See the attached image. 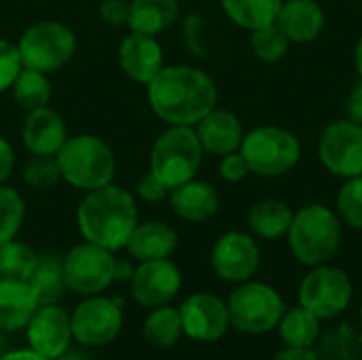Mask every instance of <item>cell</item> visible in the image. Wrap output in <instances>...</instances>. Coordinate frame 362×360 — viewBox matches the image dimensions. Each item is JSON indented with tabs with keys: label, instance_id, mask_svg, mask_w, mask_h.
Here are the masks:
<instances>
[{
	"label": "cell",
	"instance_id": "obj_3",
	"mask_svg": "<svg viewBox=\"0 0 362 360\" xmlns=\"http://www.w3.org/2000/svg\"><path fill=\"white\" fill-rule=\"evenodd\" d=\"M286 236L291 252L299 263L308 267L325 265L339 252L341 219L322 204H310L295 212Z\"/></svg>",
	"mask_w": 362,
	"mask_h": 360
},
{
	"label": "cell",
	"instance_id": "obj_49",
	"mask_svg": "<svg viewBox=\"0 0 362 360\" xmlns=\"http://www.w3.org/2000/svg\"><path fill=\"white\" fill-rule=\"evenodd\" d=\"M320 360H329V359H320Z\"/></svg>",
	"mask_w": 362,
	"mask_h": 360
},
{
	"label": "cell",
	"instance_id": "obj_23",
	"mask_svg": "<svg viewBox=\"0 0 362 360\" xmlns=\"http://www.w3.org/2000/svg\"><path fill=\"white\" fill-rule=\"evenodd\" d=\"M178 246L176 231L163 223V221H148L142 225H136L132 231L125 250L136 261H157V259H170V255Z\"/></svg>",
	"mask_w": 362,
	"mask_h": 360
},
{
	"label": "cell",
	"instance_id": "obj_29",
	"mask_svg": "<svg viewBox=\"0 0 362 360\" xmlns=\"http://www.w3.org/2000/svg\"><path fill=\"white\" fill-rule=\"evenodd\" d=\"M318 356L329 360H362V329L341 323L322 333Z\"/></svg>",
	"mask_w": 362,
	"mask_h": 360
},
{
	"label": "cell",
	"instance_id": "obj_40",
	"mask_svg": "<svg viewBox=\"0 0 362 360\" xmlns=\"http://www.w3.org/2000/svg\"><path fill=\"white\" fill-rule=\"evenodd\" d=\"M100 17L108 25H127L129 19V2L127 0H102Z\"/></svg>",
	"mask_w": 362,
	"mask_h": 360
},
{
	"label": "cell",
	"instance_id": "obj_44",
	"mask_svg": "<svg viewBox=\"0 0 362 360\" xmlns=\"http://www.w3.org/2000/svg\"><path fill=\"white\" fill-rule=\"evenodd\" d=\"M134 265L125 259H115V282H129L134 276Z\"/></svg>",
	"mask_w": 362,
	"mask_h": 360
},
{
	"label": "cell",
	"instance_id": "obj_43",
	"mask_svg": "<svg viewBox=\"0 0 362 360\" xmlns=\"http://www.w3.org/2000/svg\"><path fill=\"white\" fill-rule=\"evenodd\" d=\"M274 360H320L318 352H314L312 348H297V346H286L284 350H280Z\"/></svg>",
	"mask_w": 362,
	"mask_h": 360
},
{
	"label": "cell",
	"instance_id": "obj_6",
	"mask_svg": "<svg viewBox=\"0 0 362 360\" xmlns=\"http://www.w3.org/2000/svg\"><path fill=\"white\" fill-rule=\"evenodd\" d=\"M240 153L246 159L250 174L276 178L291 172L299 163L301 142L293 132L284 127L261 125L244 134Z\"/></svg>",
	"mask_w": 362,
	"mask_h": 360
},
{
	"label": "cell",
	"instance_id": "obj_9",
	"mask_svg": "<svg viewBox=\"0 0 362 360\" xmlns=\"http://www.w3.org/2000/svg\"><path fill=\"white\" fill-rule=\"evenodd\" d=\"M354 289L350 276L331 265H316L301 280L299 301L320 320H331L348 310Z\"/></svg>",
	"mask_w": 362,
	"mask_h": 360
},
{
	"label": "cell",
	"instance_id": "obj_24",
	"mask_svg": "<svg viewBox=\"0 0 362 360\" xmlns=\"http://www.w3.org/2000/svg\"><path fill=\"white\" fill-rule=\"evenodd\" d=\"M178 0H132L127 25L132 32L155 36L178 19Z\"/></svg>",
	"mask_w": 362,
	"mask_h": 360
},
{
	"label": "cell",
	"instance_id": "obj_28",
	"mask_svg": "<svg viewBox=\"0 0 362 360\" xmlns=\"http://www.w3.org/2000/svg\"><path fill=\"white\" fill-rule=\"evenodd\" d=\"M278 327H280V337L286 346L312 348L314 342L320 337V318L314 316L303 306L286 310Z\"/></svg>",
	"mask_w": 362,
	"mask_h": 360
},
{
	"label": "cell",
	"instance_id": "obj_19",
	"mask_svg": "<svg viewBox=\"0 0 362 360\" xmlns=\"http://www.w3.org/2000/svg\"><path fill=\"white\" fill-rule=\"evenodd\" d=\"M327 17L316 0H284L276 25L291 42H312L325 30Z\"/></svg>",
	"mask_w": 362,
	"mask_h": 360
},
{
	"label": "cell",
	"instance_id": "obj_12",
	"mask_svg": "<svg viewBox=\"0 0 362 360\" xmlns=\"http://www.w3.org/2000/svg\"><path fill=\"white\" fill-rule=\"evenodd\" d=\"M318 157L322 166L339 178L362 174V125L341 119L325 127L318 140Z\"/></svg>",
	"mask_w": 362,
	"mask_h": 360
},
{
	"label": "cell",
	"instance_id": "obj_27",
	"mask_svg": "<svg viewBox=\"0 0 362 360\" xmlns=\"http://www.w3.org/2000/svg\"><path fill=\"white\" fill-rule=\"evenodd\" d=\"M282 2L284 0H221L227 17L250 32L276 23Z\"/></svg>",
	"mask_w": 362,
	"mask_h": 360
},
{
	"label": "cell",
	"instance_id": "obj_7",
	"mask_svg": "<svg viewBox=\"0 0 362 360\" xmlns=\"http://www.w3.org/2000/svg\"><path fill=\"white\" fill-rule=\"evenodd\" d=\"M229 325L246 335H265L278 327L286 306L276 289L263 282H242L227 301Z\"/></svg>",
	"mask_w": 362,
	"mask_h": 360
},
{
	"label": "cell",
	"instance_id": "obj_35",
	"mask_svg": "<svg viewBox=\"0 0 362 360\" xmlns=\"http://www.w3.org/2000/svg\"><path fill=\"white\" fill-rule=\"evenodd\" d=\"M337 212L348 227L362 229V174L346 178L341 185L337 193Z\"/></svg>",
	"mask_w": 362,
	"mask_h": 360
},
{
	"label": "cell",
	"instance_id": "obj_10",
	"mask_svg": "<svg viewBox=\"0 0 362 360\" xmlns=\"http://www.w3.org/2000/svg\"><path fill=\"white\" fill-rule=\"evenodd\" d=\"M66 286L83 297L100 295L115 282V257L110 250L83 242L64 257Z\"/></svg>",
	"mask_w": 362,
	"mask_h": 360
},
{
	"label": "cell",
	"instance_id": "obj_1",
	"mask_svg": "<svg viewBox=\"0 0 362 360\" xmlns=\"http://www.w3.org/2000/svg\"><path fill=\"white\" fill-rule=\"evenodd\" d=\"M153 112L170 125H197L214 110L218 91L210 74L193 66H163L146 85Z\"/></svg>",
	"mask_w": 362,
	"mask_h": 360
},
{
	"label": "cell",
	"instance_id": "obj_11",
	"mask_svg": "<svg viewBox=\"0 0 362 360\" xmlns=\"http://www.w3.org/2000/svg\"><path fill=\"white\" fill-rule=\"evenodd\" d=\"M72 337L85 348H102L112 344L123 329V312L117 299L91 295L70 314Z\"/></svg>",
	"mask_w": 362,
	"mask_h": 360
},
{
	"label": "cell",
	"instance_id": "obj_14",
	"mask_svg": "<svg viewBox=\"0 0 362 360\" xmlns=\"http://www.w3.org/2000/svg\"><path fill=\"white\" fill-rule=\"evenodd\" d=\"M28 346L47 360L59 359L74 342L70 314L57 306H38L30 323L25 325Z\"/></svg>",
	"mask_w": 362,
	"mask_h": 360
},
{
	"label": "cell",
	"instance_id": "obj_34",
	"mask_svg": "<svg viewBox=\"0 0 362 360\" xmlns=\"http://www.w3.org/2000/svg\"><path fill=\"white\" fill-rule=\"evenodd\" d=\"M25 204L15 189L0 185V246L13 240L23 223Z\"/></svg>",
	"mask_w": 362,
	"mask_h": 360
},
{
	"label": "cell",
	"instance_id": "obj_45",
	"mask_svg": "<svg viewBox=\"0 0 362 360\" xmlns=\"http://www.w3.org/2000/svg\"><path fill=\"white\" fill-rule=\"evenodd\" d=\"M0 360H47V359H45V356H40V354H36L32 348H28V350H11V352L2 354Z\"/></svg>",
	"mask_w": 362,
	"mask_h": 360
},
{
	"label": "cell",
	"instance_id": "obj_5",
	"mask_svg": "<svg viewBox=\"0 0 362 360\" xmlns=\"http://www.w3.org/2000/svg\"><path fill=\"white\" fill-rule=\"evenodd\" d=\"M202 157L204 149L195 129L189 125H172L153 144L151 172L172 191L195 178Z\"/></svg>",
	"mask_w": 362,
	"mask_h": 360
},
{
	"label": "cell",
	"instance_id": "obj_32",
	"mask_svg": "<svg viewBox=\"0 0 362 360\" xmlns=\"http://www.w3.org/2000/svg\"><path fill=\"white\" fill-rule=\"evenodd\" d=\"M36 261L38 255L28 244L13 238L0 246V278L28 282L36 267Z\"/></svg>",
	"mask_w": 362,
	"mask_h": 360
},
{
	"label": "cell",
	"instance_id": "obj_15",
	"mask_svg": "<svg viewBox=\"0 0 362 360\" xmlns=\"http://www.w3.org/2000/svg\"><path fill=\"white\" fill-rule=\"evenodd\" d=\"M182 284L178 267L170 259L142 261L129 280V293L142 308H161L178 295Z\"/></svg>",
	"mask_w": 362,
	"mask_h": 360
},
{
	"label": "cell",
	"instance_id": "obj_42",
	"mask_svg": "<svg viewBox=\"0 0 362 360\" xmlns=\"http://www.w3.org/2000/svg\"><path fill=\"white\" fill-rule=\"evenodd\" d=\"M13 163H15L13 146L8 144V140H4V138L0 136V185L11 176Z\"/></svg>",
	"mask_w": 362,
	"mask_h": 360
},
{
	"label": "cell",
	"instance_id": "obj_41",
	"mask_svg": "<svg viewBox=\"0 0 362 360\" xmlns=\"http://www.w3.org/2000/svg\"><path fill=\"white\" fill-rule=\"evenodd\" d=\"M346 112L350 121L362 125V81H358V85L350 91L348 102H346Z\"/></svg>",
	"mask_w": 362,
	"mask_h": 360
},
{
	"label": "cell",
	"instance_id": "obj_13",
	"mask_svg": "<svg viewBox=\"0 0 362 360\" xmlns=\"http://www.w3.org/2000/svg\"><path fill=\"white\" fill-rule=\"evenodd\" d=\"M182 320V333L202 344L218 342L229 329L227 303L212 293H195L178 308Z\"/></svg>",
	"mask_w": 362,
	"mask_h": 360
},
{
	"label": "cell",
	"instance_id": "obj_39",
	"mask_svg": "<svg viewBox=\"0 0 362 360\" xmlns=\"http://www.w3.org/2000/svg\"><path fill=\"white\" fill-rule=\"evenodd\" d=\"M218 172H221V178L227 180V182H240V180H244L250 174V170L246 166V159L242 157L240 151L229 153V155H223V161H221Z\"/></svg>",
	"mask_w": 362,
	"mask_h": 360
},
{
	"label": "cell",
	"instance_id": "obj_31",
	"mask_svg": "<svg viewBox=\"0 0 362 360\" xmlns=\"http://www.w3.org/2000/svg\"><path fill=\"white\" fill-rule=\"evenodd\" d=\"M11 89H13L17 104L25 110L47 106L51 100V85L47 81V74L32 70V68H21Z\"/></svg>",
	"mask_w": 362,
	"mask_h": 360
},
{
	"label": "cell",
	"instance_id": "obj_22",
	"mask_svg": "<svg viewBox=\"0 0 362 360\" xmlns=\"http://www.w3.org/2000/svg\"><path fill=\"white\" fill-rule=\"evenodd\" d=\"M170 204L180 219L189 223H204L218 212L221 197L210 182L193 178L170 191Z\"/></svg>",
	"mask_w": 362,
	"mask_h": 360
},
{
	"label": "cell",
	"instance_id": "obj_16",
	"mask_svg": "<svg viewBox=\"0 0 362 360\" xmlns=\"http://www.w3.org/2000/svg\"><path fill=\"white\" fill-rule=\"evenodd\" d=\"M210 259L218 278L242 284L257 274L261 250L252 236L242 231H227L216 240Z\"/></svg>",
	"mask_w": 362,
	"mask_h": 360
},
{
	"label": "cell",
	"instance_id": "obj_8",
	"mask_svg": "<svg viewBox=\"0 0 362 360\" xmlns=\"http://www.w3.org/2000/svg\"><path fill=\"white\" fill-rule=\"evenodd\" d=\"M23 68L38 72H55L68 64L76 51L74 32L62 21H38L30 25L17 42Z\"/></svg>",
	"mask_w": 362,
	"mask_h": 360
},
{
	"label": "cell",
	"instance_id": "obj_47",
	"mask_svg": "<svg viewBox=\"0 0 362 360\" xmlns=\"http://www.w3.org/2000/svg\"><path fill=\"white\" fill-rule=\"evenodd\" d=\"M354 62H356V72H358V76H361L362 81V36L358 38L356 49H354Z\"/></svg>",
	"mask_w": 362,
	"mask_h": 360
},
{
	"label": "cell",
	"instance_id": "obj_46",
	"mask_svg": "<svg viewBox=\"0 0 362 360\" xmlns=\"http://www.w3.org/2000/svg\"><path fill=\"white\" fill-rule=\"evenodd\" d=\"M55 360H91L85 352H81V350H72V346L59 356V359H55Z\"/></svg>",
	"mask_w": 362,
	"mask_h": 360
},
{
	"label": "cell",
	"instance_id": "obj_2",
	"mask_svg": "<svg viewBox=\"0 0 362 360\" xmlns=\"http://www.w3.org/2000/svg\"><path fill=\"white\" fill-rule=\"evenodd\" d=\"M76 223L85 242L98 244L110 252L121 250L138 225L136 199L129 191L112 182L87 191L78 204Z\"/></svg>",
	"mask_w": 362,
	"mask_h": 360
},
{
	"label": "cell",
	"instance_id": "obj_48",
	"mask_svg": "<svg viewBox=\"0 0 362 360\" xmlns=\"http://www.w3.org/2000/svg\"><path fill=\"white\" fill-rule=\"evenodd\" d=\"M361 325H362V308H361Z\"/></svg>",
	"mask_w": 362,
	"mask_h": 360
},
{
	"label": "cell",
	"instance_id": "obj_26",
	"mask_svg": "<svg viewBox=\"0 0 362 360\" xmlns=\"http://www.w3.org/2000/svg\"><path fill=\"white\" fill-rule=\"evenodd\" d=\"M28 282L34 289L40 306L57 303L62 299L64 291L68 289L66 274H64V259L55 252L40 255Z\"/></svg>",
	"mask_w": 362,
	"mask_h": 360
},
{
	"label": "cell",
	"instance_id": "obj_36",
	"mask_svg": "<svg viewBox=\"0 0 362 360\" xmlns=\"http://www.w3.org/2000/svg\"><path fill=\"white\" fill-rule=\"evenodd\" d=\"M62 178L57 159L51 155H34L23 168V180L34 189H49Z\"/></svg>",
	"mask_w": 362,
	"mask_h": 360
},
{
	"label": "cell",
	"instance_id": "obj_20",
	"mask_svg": "<svg viewBox=\"0 0 362 360\" xmlns=\"http://www.w3.org/2000/svg\"><path fill=\"white\" fill-rule=\"evenodd\" d=\"M195 134L204 151L212 155H229L240 151L244 140V127L240 119L229 110H210L197 121Z\"/></svg>",
	"mask_w": 362,
	"mask_h": 360
},
{
	"label": "cell",
	"instance_id": "obj_30",
	"mask_svg": "<svg viewBox=\"0 0 362 360\" xmlns=\"http://www.w3.org/2000/svg\"><path fill=\"white\" fill-rule=\"evenodd\" d=\"M142 333L148 344H153L157 348H172L185 335L180 312L170 306L153 308V312L144 320Z\"/></svg>",
	"mask_w": 362,
	"mask_h": 360
},
{
	"label": "cell",
	"instance_id": "obj_33",
	"mask_svg": "<svg viewBox=\"0 0 362 360\" xmlns=\"http://www.w3.org/2000/svg\"><path fill=\"white\" fill-rule=\"evenodd\" d=\"M250 47H252V53L257 55V59H261L265 64H276L288 53L291 40L276 23H272V25H265V28H259L252 32Z\"/></svg>",
	"mask_w": 362,
	"mask_h": 360
},
{
	"label": "cell",
	"instance_id": "obj_17",
	"mask_svg": "<svg viewBox=\"0 0 362 360\" xmlns=\"http://www.w3.org/2000/svg\"><path fill=\"white\" fill-rule=\"evenodd\" d=\"M119 64L132 81L148 85L163 68L161 45L155 36L132 32L119 45Z\"/></svg>",
	"mask_w": 362,
	"mask_h": 360
},
{
	"label": "cell",
	"instance_id": "obj_18",
	"mask_svg": "<svg viewBox=\"0 0 362 360\" xmlns=\"http://www.w3.org/2000/svg\"><path fill=\"white\" fill-rule=\"evenodd\" d=\"M23 144L32 155H57V151L68 140L66 123L62 115L49 106L28 110L23 121Z\"/></svg>",
	"mask_w": 362,
	"mask_h": 360
},
{
	"label": "cell",
	"instance_id": "obj_38",
	"mask_svg": "<svg viewBox=\"0 0 362 360\" xmlns=\"http://www.w3.org/2000/svg\"><path fill=\"white\" fill-rule=\"evenodd\" d=\"M136 193L146 204H159V202H163L168 197L170 189L148 170L144 176H140V180L136 185Z\"/></svg>",
	"mask_w": 362,
	"mask_h": 360
},
{
	"label": "cell",
	"instance_id": "obj_21",
	"mask_svg": "<svg viewBox=\"0 0 362 360\" xmlns=\"http://www.w3.org/2000/svg\"><path fill=\"white\" fill-rule=\"evenodd\" d=\"M38 306V297L30 282L0 278V331L15 333L25 329Z\"/></svg>",
	"mask_w": 362,
	"mask_h": 360
},
{
	"label": "cell",
	"instance_id": "obj_37",
	"mask_svg": "<svg viewBox=\"0 0 362 360\" xmlns=\"http://www.w3.org/2000/svg\"><path fill=\"white\" fill-rule=\"evenodd\" d=\"M21 68L23 64L17 45L6 38H0V91L11 89Z\"/></svg>",
	"mask_w": 362,
	"mask_h": 360
},
{
	"label": "cell",
	"instance_id": "obj_4",
	"mask_svg": "<svg viewBox=\"0 0 362 360\" xmlns=\"http://www.w3.org/2000/svg\"><path fill=\"white\" fill-rule=\"evenodd\" d=\"M62 178L85 191H93L112 182L115 176V155L110 146L91 134H81L68 138L55 155Z\"/></svg>",
	"mask_w": 362,
	"mask_h": 360
},
{
	"label": "cell",
	"instance_id": "obj_25",
	"mask_svg": "<svg viewBox=\"0 0 362 360\" xmlns=\"http://www.w3.org/2000/svg\"><path fill=\"white\" fill-rule=\"evenodd\" d=\"M295 212L282 199H263L255 204L248 212L250 229L263 240H278L288 233Z\"/></svg>",
	"mask_w": 362,
	"mask_h": 360
}]
</instances>
